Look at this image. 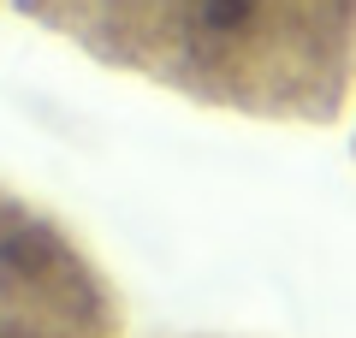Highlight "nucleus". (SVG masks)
I'll use <instances>...</instances> for the list:
<instances>
[{
	"mask_svg": "<svg viewBox=\"0 0 356 338\" xmlns=\"http://www.w3.org/2000/svg\"><path fill=\"white\" fill-rule=\"evenodd\" d=\"M119 303L54 220L0 190V338H113Z\"/></svg>",
	"mask_w": 356,
	"mask_h": 338,
	"instance_id": "2",
	"label": "nucleus"
},
{
	"mask_svg": "<svg viewBox=\"0 0 356 338\" xmlns=\"http://www.w3.org/2000/svg\"><path fill=\"white\" fill-rule=\"evenodd\" d=\"M131 77L267 125H339L356 101V0H30Z\"/></svg>",
	"mask_w": 356,
	"mask_h": 338,
	"instance_id": "1",
	"label": "nucleus"
}]
</instances>
